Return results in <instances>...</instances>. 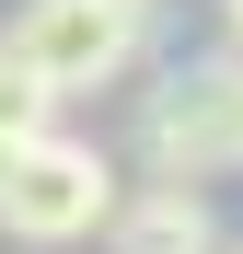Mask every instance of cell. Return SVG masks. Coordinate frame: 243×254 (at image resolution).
I'll list each match as a JSON object with an SVG mask.
<instances>
[{"mask_svg":"<svg viewBox=\"0 0 243 254\" xmlns=\"http://www.w3.org/2000/svg\"><path fill=\"white\" fill-rule=\"evenodd\" d=\"M116 196H128V185H116V150H104V139L35 127V139L12 150V174H0V231H12L23 254H70V243L104 231Z\"/></svg>","mask_w":243,"mask_h":254,"instance_id":"obj_1","label":"cell"},{"mask_svg":"<svg viewBox=\"0 0 243 254\" xmlns=\"http://www.w3.org/2000/svg\"><path fill=\"white\" fill-rule=\"evenodd\" d=\"M139 162H151V185H220V174H243V58L162 69L139 93Z\"/></svg>","mask_w":243,"mask_h":254,"instance_id":"obj_2","label":"cell"},{"mask_svg":"<svg viewBox=\"0 0 243 254\" xmlns=\"http://www.w3.org/2000/svg\"><path fill=\"white\" fill-rule=\"evenodd\" d=\"M0 47L70 104V93H104L151 58V0H12Z\"/></svg>","mask_w":243,"mask_h":254,"instance_id":"obj_3","label":"cell"},{"mask_svg":"<svg viewBox=\"0 0 243 254\" xmlns=\"http://www.w3.org/2000/svg\"><path fill=\"white\" fill-rule=\"evenodd\" d=\"M104 243L116 254H220V208L209 185H139L104 208Z\"/></svg>","mask_w":243,"mask_h":254,"instance_id":"obj_4","label":"cell"},{"mask_svg":"<svg viewBox=\"0 0 243 254\" xmlns=\"http://www.w3.org/2000/svg\"><path fill=\"white\" fill-rule=\"evenodd\" d=\"M35 127H58V93H47V81H35V69L12 58V47H0V139H12V150H23V139H35Z\"/></svg>","mask_w":243,"mask_h":254,"instance_id":"obj_5","label":"cell"},{"mask_svg":"<svg viewBox=\"0 0 243 254\" xmlns=\"http://www.w3.org/2000/svg\"><path fill=\"white\" fill-rule=\"evenodd\" d=\"M220 58H243V0H220Z\"/></svg>","mask_w":243,"mask_h":254,"instance_id":"obj_6","label":"cell"},{"mask_svg":"<svg viewBox=\"0 0 243 254\" xmlns=\"http://www.w3.org/2000/svg\"><path fill=\"white\" fill-rule=\"evenodd\" d=\"M0 174H12V139H0Z\"/></svg>","mask_w":243,"mask_h":254,"instance_id":"obj_7","label":"cell"},{"mask_svg":"<svg viewBox=\"0 0 243 254\" xmlns=\"http://www.w3.org/2000/svg\"><path fill=\"white\" fill-rule=\"evenodd\" d=\"M220 254H243V243H220Z\"/></svg>","mask_w":243,"mask_h":254,"instance_id":"obj_8","label":"cell"}]
</instances>
